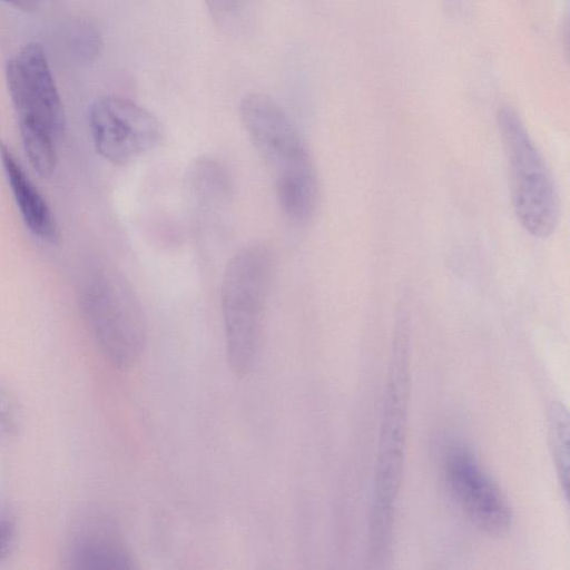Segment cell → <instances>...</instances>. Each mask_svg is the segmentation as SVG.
<instances>
[{
	"label": "cell",
	"mask_w": 570,
	"mask_h": 570,
	"mask_svg": "<svg viewBox=\"0 0 570 570\" xmlns=\"http://www.w3.org/2000/svg\"><path fill=\"white\" fill-rule=\"evenodd\" d=\"M85 313L105 358L119 370L135 366L147 341L144 311L128 282L118 274L95 277L85 296Z\"/></svg>",
	"instance_id": "5"
},
{
	"label": "cell",
	"mask_w": 570,
	"mask_h": 570,
	"mask_svg": "<svg viewBox=\"0 0 570 570\" xmlns=\"http://www.w3.org/2000/svg\"><path fill=\"white\" fill-rule=\"evenodd\" d=\"M273 272L269 247L253 243L230 257L223 274L220 303L226 358L238 377L247 376L258 360Z\"/></svg>",
	"instance_id": "3"
},
{
	"label": "cell",
	"mask_w": 570,
	"mask_h": 570,
	"mask_svg": "<svg viewBox=\"0 0 570 570\" xmlns=\"http://www.w3.org/2000/svg\"><path fill=\"white\" fill-rule=\"evenodd\" d=\"M4 73L18 122L60 136L65 129L63 106L43 48L36 42L26 45L7 61Z\"/></svg>",
	"instance_id": "7"
},
{
	"label": "cell",
	"mask_w": 570,
	"mask_h": 570,
	"mask_svg": "<svg viewBox=\"0 0 570 570\" xmlns=\"http://www.w3.org/2000/svg\"><path fill=\"white\" fill-rule=\"evenodd\" d=\"M26 12L37 13L49 7L52 0H0Z\"/></svg>",
	"instance_id": "18"
},
{
	"label": "cell",
	"mask_w": 570,
	"mask_h": 570,
	"mask_svg": "<svg viewBox=\"0 0 570 570\" xmlns=\"http://www.w3.org/2000/svg\"><path fill=\"white\" fill-rule=\"evenodd\" d=\"M239 116L249 140L273 174L283 214L294 224L312 218L318 202V177L312 155L286 110L264 94H248Z\"/></svg>",
	"instance_id": "1"
},
{
	"label": "cell",
	"mask_w": 570,
	"mask_h": 570,
	"mask_svg": "<svg viewBox=\"0 0 570 570\" xmlns=\"http://www.w3.org/2000/svg\"><path fill=\"white\" fill-rule=\"evenodd\" d=\"M0 160L27 228L41 240L57 244L60 233L50 207L24 173L12 150L2 140H0Z\"/></svg>",
	"instance_id": "10"
},
{
	"label": "cell",
	"mask_w": 570,
	"mask_h": 570,
	"mask_svg": "<svg viewBox=\"0 0 570 570\" xmlns=\"http://www.w3.org/2000/svg\"><path fill=\"white\" fill-rule=\"evenodd\" d=\"M16 542V529L9 521H0V560L12 551Z\"/></svg>",
	"instance_id": "17"
},
{
	"label": "cell",
	"mask_w": 570,
	"mask_h": 570,
	"mask_svg": "<svg viewBox=\"0 0 570 570\" xmlns=\"http://www.w3.org/2000/svg\"><path fill=\"white\" fill-rule=\"evenodd\" d=\"M409 330L401 317L389 363L370 523V553L382 561L389 553L395 502L402 478L409 400Z\"/></svg>",
	"instance_id": "2"
},
{
	"label": "cell",
	"mask_w": 570,
	"mask_h": 570,
	"mask_svg": "<svg viewBox=\"0 0 570 570\" xmlns=\"http://www.w3.org/2000/svg\"><path fill=\"white\" fill-rule=\"evenodd\" d=\"M498 126L509 164L514 214L531 236L546 238L559 220V197L550 170L513 108L499 110Z\"/></svg>",
	"instance_id": "4"
},
{
	"label": "cell",
	"mask_w": 570,
	"mask_h": 570,
	"mask_svg": "<svg viewBox=\"0 0 570 570\" xmlns=\"http://www.w3.org/2000/svg\"><path fill=\"white\" fill-rule=\"evenodd\" d=\"M216 28L226 37H249L256 24L257 0H204Z\"/></svg>",
	"instance_id": "12"
},
{
	"label": "cell",
	"mask_w": 570,
	"mask_h": 570,
	"mask_svg": "<svg viewBox=\"0 0 570 570\" xmlns=\"http://www.w3.org/2000/svg\"><path fill=\"white\" fill-rule=\"evenodd\" d=\"M24 153L32 168L42 178L52 176L57 165L55 136L47 129L32 125L19 124Z\"/></svg>",
	"instance_id": "14"
},
{
	"label": "cell",
	"mask_w": 570,
	"mask_h": 570,
	"mask_svg": "<svg viewBox=\"0 0 570 570\" xmlns=\"http://www.w3.org/2000/svg\"><path fill=\"white\" fill-rule=\"evenodd\" d=\"M18 425V405L10 394L0 390V438L13 434Z\"/></svg>",
	"instance_id": "16"
},
{
	"label": "cell",
	"mask_w": 570,
	"mask_h": 570,
	"mask_svg": "<svg viewBox=\"0 0 570 570\" xmlns=\"http://www.w3.org/2000/svg\"><path fill=\"white\" fill-rule=\"evenodd\" d=\"M185 187L197 229L204 233L216 227L232 200V185L225 168L213 158L199 157L187 169Z\"/></svg>",
	"instance_id": "9"
},
{
	"label": "cell",
	"mask_w": 570,
	"mask_h": 570,
	"mask_svg": "<svg viewBox=\"0 0 570 570\" xmlns=\"http://www.w3.org/2000/svg\"><path fill=\"white\" fill-rule=\"evenodd\" d=\"M72 568L83 570H130L136 560L127 544L109 527L90 525L76 533L69 550Z\"/></svg>",
	"instance_id": "11"
},
{
	"label": "cell",
	"mask_w": 570,
	"mask_h": 570,
	"mask_svg": "<svg viewBox=\"0 0 570 570\" xmlns=\"http://www.w3.org/2000/svg\"><path fill=\"white\" fill-rule=\"evenodd\" d=\"M448 488L468 517L489 534H503L512 511L497 483L468 449H451L444 461Z\"/></svg>",
	"instance_id": "8"
},
{
	"label": "cell",
	"mask_w": 570,
	"mask_h": 570,
	"mask_svg": "<svg viewBox=\"0 0 570 570\" xmlns=\"http://www.w3.org/2000/svg\"><path fill=\"white\" fill-rule=\"evenodd\" d=\"M70 46L75 53L85 61L94 60L101 49V36L99 30L88 21H78L72 27Z\"/></svg>",
	"instance_id": "15"
},
{
	"label": "cell",
	"mask_w": 570,
	"mask_h": 570,
	"mask_svg": "<svg viewBox=\"0 0 570 570\" xmlns=\"http://www.w3.org/2000/svg\"><path fill=\"white\" fill-rule=\"evenodd\" d=\"M548 431L556 471L568 498L569 487V415L560 402L551 403L548 411Z\"/></svg>",
	"instance_id": "13"
},
{
	"label": "cell",
	"mask_w": 570,
	"mask_h": 570,
	"mask_svg": "<svg viewBox=\"0 0 570 570\" xmlns=\"http://www.w3.org/2000/svg\"><path fill=\"white\" fill-rule=\"evenodd\" d=\"M89 128L97 153L115 165H126L146 155L163 139L154 114L119 96L97 98L89 109Z\"/></svg>",
	"instance_id": "6"
}]
</instances>
